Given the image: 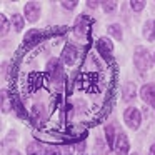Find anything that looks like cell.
Segmentation results:
<instances>
[{
    "label": "cell",
    "mask_w": 155,
    "mask_h": 155,
    "mask_svg": "<svg viewBox=\"0 0 155 155\" xmlns=\"http://www.w3.org/2000/svg\"><path fill=\"white\" fill-rule=\"evenodd\" d=\"M115 155H128L130 150V143H128V138L125 134H118L117 140H115Z\"/></svg>",
    "instance_id": "obj_4"
},
{
    "label": "cell",
    "mask_w": 155,
    "mask_h": 155,
    "mask_svg": "<svg viewBox=\"0 0 155 155\" xmlns=\"http://www.w3.org/2000/svg\"><path fill=\"white\" fill-rule=\"evenodd\" d=\"M24 12L28 22H37L38 17H40V5L37 2H27L24 7Z\"/></svg>",
    "instance_id": "obj_5"
},
{
    "label": "cell",
    "mask_w": 155,
    "mask_h": 155,
    "mask_svg": "<svg viewBox=\"0 0 155 155\" xmlns=\"http://www.w3.org/2000/svg\"><path fill=\"white\" fill-rule=\"evenodd\" d=\"M153 62H155V55H153Z\"/></svg>",
    "instance_id": "obj_25"
},
{
    "label": "cell",
    "mask_w": 155,
    "mask_h": 155,
    "mask_svg": "<svg viewBox=\"0 0 155 155\" xmlns=\"http://www.w3.org/2000/svg\"><path fill=\"white\" fill-rule=\"evenodd\" d=\"M12 155H18V153H17V152H15V153H12Z\"/></svg>",
    "instance_id": "obj_24"
},
{
    "label": "cell",
    "mask_w": 155,
    "mask_h": 155,
    "mask_svg": "<svg viewBox=\"0 0 155 155\" xmlns=\"http://www.w3.org/2000/svg\"><path fill=\"white\" fill-rule=\"evenodd\" d=\"M148 155H155V143L150 147V150H148Z\"/></svg>",
    "instance_id": "obj_23"
},
{
    "label": "cell",
    "mask_w": 155,
    "mask_h": 155,
    "mask_svg": "<svg viewBox=\"0 0 155 155\" xmlns=\"http://www.w3.org/2000/svg\"><path fill=\"white\" fill-rule=\"evenodd\" d=\"M60 4H62V7L67 8V10H74V8L77 7L78 2H77V0H68V2H67V0H64V2H60Z\"/></svg>",
    "instance_id": "obj_19"
},
{
    "label": "cell",
    "mask_w": 155,
    "mask_h": 155,
    "mask_svg": "<svg viewBox=\"0 0 155 155\" xmlns=\"http://www.w3.org/2000/svg\"><path fill=\"white\" fill-rule=\"evenodd\" d=\"M27 155H45L44 145L38 142H32L27 145Z\"/></svg>",
    "instance_id": "obj_12"
},
{
    "label": "cell",
    "mask_w": 155,
    "mask_h": 155,
    "mask_svg": "<svg viewBox=\"0 0 155 155\" xmlns=\"http://www.w3.org/2000/svg\"><path fill=\"white\" fill-rule=\"evenodd\" d=\"M134 64H135V67H137L140 72L150 70V67H152V57H150V54H148L147 48H143V47H137V48H135Z\"/></svg>",
    "instance_id": "obj_1"
},
{
    "label": "cell",
    "mask_w": 155,
    "mask_h": 155,
    "mask_svg": "<svg viewBox=\"0 0 155 155\" xmlns=\"http://www.w3.org/2000/svg\"><path fill=\"white\" fill-rule=\"evenodd\" d=\"M134 155H137V153H134Z\"/></svg>",
    "instance_id": "obj_26"
},
{
    "label": "cell",
    "mask_w": 155,
    "mask_h": 155,
    "mask_svg": "<svg viewBox=\"0 0 155 155\" xmlns=\"http://www.w3.org/2000/svg\"><path fill=\"white\" fill-rule=\"evenodd\" d=\"M12 27H14V30H22L24 28V17L18 14H15L14 17H12Z\"/></svg>",
    "instance_id": "obj_16"
},
{
    "label": "cell",
    "mask_w": 155,
    "mask_h": 155,
    "mask_svg": "<svg viewBox=\"0 0 155 155\" xmlns=\"http://www.w3.org/2000/svg\"><path fill=\"white\" fill-rule=\"evenodd\" d=\"M130 8H132V10H135V12H140V10H143V8H145V2H143V0H132V2H130Z\"/></svg>",
    "instance_id": "obj_18"
},
{
    "label": "cell",
    "mask_w": 155,
    "mask_h": 155,
    "mask_svg": "<svg viewBox=\"0 0 155 155\" xmlns=\"http://www.w3.org/2000/svg\"><path fill=\"white\" fill-rule=\"evenodd\" d=\"M14 105H15V102H14V98L8 95V92L2 90V110L7 114V112H10L12 108H14Z\"/></svg>",
    "instance_id": "obj_9"
},
{
    "label": "cell",
    "mask_w": 155,
    "mask_h": 155,
    "mask_svg": "<svg viewBox=\"0 0 155 155\" xmlns=\"http://www.w3.org/2000/svg\"><path fill=\"white\" fill-rule=\"evenodd\" d=\"M0 20H2V35H5L8 32V28H10V24H8L5 15H0Z\"/></svg>",
    "instance_id": "obj_20"
},
{
    "label": "cell",
    "mask_w": 155,
    "mask_h": 155,
    "mask_svg": "<svg viewBox=\"0 0 155 155\" xmlns=\"http://www.w3.org/2000/svg\"><path fill=\"white\" fill-rule=\"evenodd\" d=\"M97 47H98L100 54L104 55L105 58L110 57L112 50H114V45H112V42L108 40V38H100V40H98V44H97Z\"/></svg>",
    "instance_id": "obj_8"
},
{
    "label": "cell",
    "mask_w": 155,
    "mask_h": 155,
    "mask_svg": "<svg viewBox=\"0 0 155 155\" xmlns=\"http://www.w3.org/2000/svg\"><path fill=\"white\" fill-rule=\"evenodd\" d=\"M135 84H125L122 87V95H124V100L125 102H132L135 98Z\"/></svg>",
    "instance_id": "obj_10"
},
{
    "label": "cell",
    "mask_w": 155,
    "mask_h": 155,
    "mask_svg": "<svg viewBox=\"0 0 155 155\" xmlns=\"http://www.w3.org/2000/svg\"><path fill=\"white\" fill-rule=\"evenodd\" d=\"M105 135H107V143L110 148H115V140H114V127L112 125H107L105 127Z\"/></svg>",
    "instance_id": "obj_15"
},
{
    "label": "cell",
    "mask_w": 155,
    "mask_h": 155,
    "mask_svg": "<svg viewBox=\"0 0 155 155\" xmlns=\"http://www.w3.org/2000/svg\"><path fill=\"white\" fill-rule=\"evenodd\" d=\"M40 37H42V32H40V30H37V28H34V30H30L27 35H25L24 42H25V44H32L34 40H38Z\"/></svg>",
    "instance_id": "obj_14"
},
{
    "label": "cell",
    "mask_w": 155,
    "mask_h": 155,
    "mask_svg": "<svg viewBox=\"0 0 155 155\" xmlns=\"http://www.w3.org/2000/svg\"><path fill=\"white\" fill-rule=\"evenodd\" d=\"M47 70H48V74H50L52 80H60L62 75H64V72H62V64H60V60H57V58H54V60L48 62Z\"/></svg>",
    "instance_id": "obj_7"
},
{
    "label": "cell",
    "mask_w": 155,
    "mask_h": 155,
    "mask_svg": "<svg viewBox=\"0 0 155 155\" xmlns=\"http://www.w3.org/2000/svg\"><path fill=\"white\" fill-rule=\"evenodd\" d=\"M108 34H110L114 38H117V40H122V37H124V34H122V27L118 24L108 25Z\"/></svg>",
    "instance_id": "obj_13"
},
{
    "label": "cell",
    "mask_w": 155,
    "mask_h": 155,
    "mask_svg": "<svg viewBox=\"0 0 155 155\" xmlns=\"http://www.w3.org/2000/svg\"><path fill=\"white\" fill-rule=\"evenodd\" d=\"M45 155H60V152H58L55 147H48L47 150H45Z\"/></svg>",
    "instance_id": "obj_21"
},
{
    "label": "cell",
    "mask_w": 155,
    "mask_h": 155,
    "mask_svg": "<svg viewBox=\"0 0 155 155\" xmlns=\"http://www.w3.org/2000/svg\"><path fill=\"white\" fill-rule=\"evenodd\" d=\"M140 97L145 104L152 105L155 108V84H145L140 88Z\"/></svg>",
    "instance_id": "obj_3"
},
{
    "label": "cell",
    "mask_w": 155,
    "mask_h": 155,
    "mask_svg": "<svg viewBox=\"0 0 155 155\" xmlns=\"http://www.w3.org/2000/svg\"><path fill=\"white\" fill-rule=\"evenodd\" d=\"M98 4H102V2H92V0H88V2H87L88 8H97V7H98Z\"/></svg>",
    "instance_id": "obj_22"
},
{
    "label": "cell",
    "mask_w": 155,
    "mask_h": 155,
    "mask_svg": "<svg viewBox=\"0 0 155 155\" xmlns=\"http://www.w3.org/2000/svg\"><path fill=\"white\" fill-rule=\"evenodd\" d=\"M143 37L147 38V40H150V42L155 40V20L145 22V25H143Z\"/></svg>",
    "instance_id": "obj_11"
},
{
    "label": "cell",
    "mask_w": 155,
    "mask_h": 155,
    "mask_svg": "<svg viewBox=\"0 0 155 155\" xmlns=\"http://www.w3.org/2000/svg\"><path fill=\"white\" fill-rule=\"evenodd\" d=\"M77 57H78L77 48H75L74 45H65L64 52H62V60H64L67 65H74L75 62H77Z\"/></svg>",
    "instance_id": "obj_6"
},
{
    "label": "cell",
    "mask_w": 155,
    "mask_h": 155,
    "mask_svg": "<svg viewBox=\"0 0 155 155\" xmlns=\"http://www.w3.org/2000/svg\"><path fill=\"white\" fill-rule=\"evenodd\" d=\"M102 7H104V10L107 14H112V12L117 10V2H114V0H110V2H102Z\"/></svg>",
    "instance_id": "obj_17"
},
{
    "label": "cell",
    "mask_w": 155,
    "mask_h": 155,
    "mask_svg": "<svg viewBox=\"0 0 155 155\" xmlns=\"http://www.w3.org/2000/svg\"><path fill=\"white\" fill-rule=\"evenodd\" d=\"M124 122L128 125V128L132 130H137L140 127V122H142V114L138 108L135 107H128L127 110L124 112Z\"/></svg>",
    "instance_id": "obj_2"
}]
</instances>
